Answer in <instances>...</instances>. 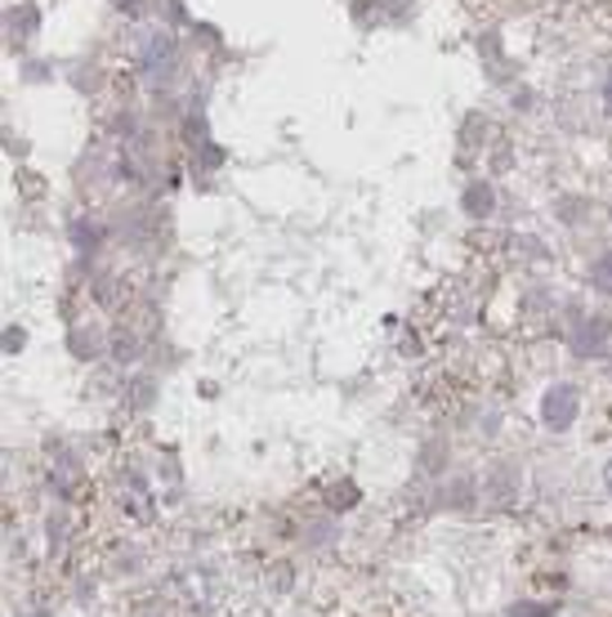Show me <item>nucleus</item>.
Segmentation results:
<instances>
[{
    "mask_svg": "<svg viewBox=\"0 0 612 617\" xmlns=\"http://www.w3.org/2000/svg\"><path fill=\"white\" fill-rule=\"evenodd\" d=\"M577 407H581L577 389H572V385H555V389L546 394V403H541V417H546L550 430H568L572 417H577Z\"/></svg>",
    "mask_w": 612,
    "mask_h": 617,
    "instance_id": "f257e3e1",
    "label": "nucleus"
},
{
    "mask_svg": "<svg viewBox=\"0 0 612 617\" xmlns=\"http://www.w3.org/2000/svg\"><path fill=\"white\" fill-rule=\"evenodd\" d=\"M608 340H612V327H608L603 318H586L581 331H577V350H581V354H603Z\"/></svg>",
    "mask_w": 612,
    "mask_h": 617,
    "instance_id": "f03ea898",
    "label": "nucleus"
},
{
    "mask_svg": "<svg viewBox=\"0 0 612 617\" xmlns=\"http://www.w3.org/2000/svg\"><path fill=\"white\" fill-rule=\"evenodd\" d=\"M465 211H469V216H488V211H492V188H488V184H474V188L465 192Z\"/></svg>",
    "mask_w": 612,
    "mask_h": 617,
    "instance_id": "7ed1b4c3",
    "label": "nucleus"
},
{
    "mask_svg": "<svg viewBox=\"0 0 612 617\" xmlns=\"http://www.w3.org/2000/svg\"><path fill=\"white\" fill-rule=\"evenodd\" d=\"M590 283H594L599 291H608V296H612V251H603V255L594 260V268H590Z\"/></svg>",
    "mask_w": 612,
    "mask_h": 617,
    "instance_id": "20e7f679",
    "label": "nucleus"
},
{
    "mask_svg": "<svg viewBox=\"0 0 612 617\" xmlns=\"http://www.w3.org/2000/svg\"><path fill=\"white\" fill-rule=\"evenodd\" d=\"M510 617H555V608H550V604H532V599H523V604L510 608Z\"/></svg>",
    "mask_w": 612,
    "mask_h": 617,
    "instance_id": "39448f33",
    "label": "nucleus"
},
{
    "mask_svg": "<svg viewBox=\"0 0 612 617\" xmlns=\"http://www.w3.org/2000/svg\"><path fill=\"white\" fill-rule=\"evenodd\" d=\"M603 484H608V488H612V461H608V470H603Z\"/></svg>",
    "mask_w": 612,
    "mask_h": 617,
    "instance_id": "423d86ee",
    "label": "nucleus"
},
{
    "mask_svg": "<svg viewBox=\"0 0 612 617\" xmlns=\"http://www.w3.org/2000/svg\"><path fill=\"white\" fill-rule=\"evenodd\" d=\"M608 103H612V77H608Z\"/></svg>",
    "mask_w": 612,
    "mask_h": 617,
    "instance_id": "0eeeda50",
    "label": "nucleus"
},
{
    "mask_svg": "<svg viewBox=\"0 0 612 617\" xmlns=\"http://www.w3.org/2000/svg\"><path fill=\"white\" fill-rule=\"evenodd\" d=\"M608 367H612V359H608Z\"/></svg>",
    "mask_w": 612,
    "mask_h": 617,
    "instance_id": "6e6552de",
    "label": "nucleus"
}]
</instances>
